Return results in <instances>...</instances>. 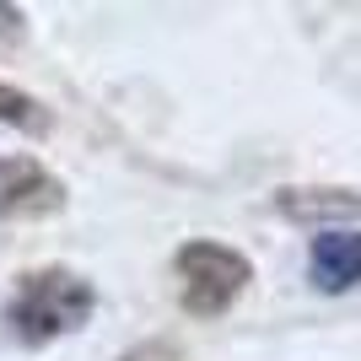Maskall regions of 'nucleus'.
Returning <instances> with one entry per match:
<instances>
[{"mask_svg": "<svg viewBox=\"0 0 361 361\" xmlns=\"http://www.w3.org/2000/svg\"><path fill=\"white\" fill-rule=\"evenodd\" d=\"M92 307H97V291L75 270H32L16 281L6 318L22 340H54V334L81 329L92 318Z\"/></svg>", "mask_w": 361, "mask_h": 361, "instance_id": "obj_1", "label": "nucleus"}, {"mask_svg": "<svg viewBox=\"0 0 361 361\" xmlns=\"http://www.w3.org/2000/svg\"><path fill=\"white\" fill-rule=\"evenodd\" d=\"M173 270H178L183 307L200 313V318H216L243 297L254 264H248L238 248H221V243H183L178 259H173Z\"/></svg>", "mask_w": 361, "mask_h": 361, "instance_id": "obj_2", "label": "nucleus"}, {"mask_svg": "<svg viewBox=\"0 0 361 361\" xmlns=\"http://www.w3.org/2000/svg\"><path fill=\"white\" fill-rule=\"evenodd\" d=\"M60 205H65V189L44 162H32V157H0V216L27 221V216H54Z\"/></svg>", "mask_w": 361, "mask_h": 361, "instance_id": "obj_3", "label": "nucleus"}, {"mask_svg": "<svg viewBox=\"0 0 361 361\" xmlns=\"http://www.w3.org/2000/svg\"><path fill=\"white\" fill-rule=\"evenodd\" d=\"M307 275L324 291H350L361 281V232H324V238H313Z\"/></svg>", "mask_w": 361, "mask_h": 361, "instance_id": "obj_4", "label": "nucleus"}, {"mask_svg": "<svg viewBox=\"0 0 361 361\" xmlns=\"http://www.w3.org/2000/svg\"><path fill=\"white\" fill-rule=\"evenodd\" d=\"M275 205L291 221H361L356 189H281Z\"/></svg>", "mask_w": 361, "mask_h": 361, "instance_id": "obj_5", "label": "nucleus"}, {"mask_svg": "<svg viewBox=\"0 0 361 361\" xmlns=\"http://www.w3.org/2000/svg\"><path fill=\"white\" fill-rule=\"evenodd\" d=\"M0 119L16 124V130H27V135H44L49 130V114L32 103L27 92H11V87H0Z\"/></svg>", "mask_w": 361, "mask_h": 361, "instance_id": "obj_6", "label": "nucleus"}, {"mask_svg": "<svg viewBox=\"0 0 361 361\" xmlns=\"http://www.w3.org/2000/svg\"><path fill=\"white\" fill-rule=\"evenodd\" d=\"M124 361H183V356H178L173 345H162V340H157V345H140V350H130Z\"/></svg>", "mask_w": 361, "mask_h": 361, "instance_id": "obj_7", "label": "nucleus"}, {"mask_svg": "<svg viewBox=\"0 0 361 361\" xmlns=\"http://www.w3.org/2000/svg\"><path fill=\"white\" fill-rule=\"evenodd\" d=\"M22 27V11H16V6H0V32H16Z\"/></svg>", "mask_w": 361, "mask_h": 361, "instance_id": "obj_8", "label": "nucleus"}]
</instances>
